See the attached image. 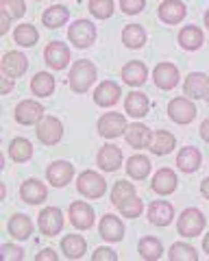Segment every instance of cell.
Masks as SVG:
<instances>
[{
  "mask_svg": "<svg viewBox=\"0 0 209 261\" xmlns=\"http://www.w3.org/2000/svg\"><path fill=\"white\" fill-rule=\"evenodd\" d=\"M70 89L72 92H76V94H85L87 89H90V85L96 81V65L92 61H87V59H81V61H76L74 65H72V70H70Z\"/></svg>",
  "mask_w": 209,
  "mask_h": 261,
  "instance_id": "obj_1",
  "label": "cell"
},
{
  "mask_svg": "<svg viewBox=\"0 0 209 261\" xmlns=\"http://www.w3.org/2000/svg\"><path fill=\"white\" fill-rule=\"evenodd\" d=\"M76 190L81 192L85 198H102L104 192H107V183H104V178L98 174V172H92V170H85V172L79 176L76 181Z\"/></svg>",
  "mask_w": 209,
  "mask_h": 261,
  "instance_id": "obj_2",
  "label": "cell"
},
{
  "mask_svg": "<svg viewBox=\"0 0 209 261\" xmlns=\"http://www.w3.org/2000/svg\"><path fill=\"white\" fill-rule=\"evenodd\" d=\"M176 228H179V235H183V238H196V235L203 233L205 228V216L200 209H194L190 207L181 214L179 218V224H176Z\"/></svg>",
  "mask_w": 209,
  "mask_h": 261,
  "instance_id": "obj_3",
  "label": "cell"
},
{
  "mask_svg": "<svg viewBox=\"0 0 209 261\" xmlns=\"http://www.w3.org/2000/svg\"><path fill=\"white\" fill-rule=\"evenodd\" d=\"M68 39L76 48H90L96 42V27L90 20H76L68 29Z\"/></svg>",
  "mask_w": 209,
  "mask_h": 261,
  "instance_id": "obj_4",
  "label": "cell"
},
{
  "mask_svg": "<svg viewBox=\"0 0 209 261\" xmlns=\"http://www.w3.org/2000/svg\"><path fill=\"white\" fill-rule=\"evenodd\" d=\"M196 113L198 111L190 98H174V100H170V105H168V116H170V120L176 122V124H190V122L196 118Z\"/></svg>",
  "mask_w": 209,
  "mask_h": 261,
  "instance_id": "obj_5",
  "label": "cell"
},
{
  "mask_svg": "<svg viewBox=\"0 0 209 261\" xmlns=\"http://www.w3.org/2000/svg\"><path fill=\"white\" fill-rule=\"evenodd\" d=\"M37 140L46 144V146H55L59 140H61V135H63V126H61V122L57 118H53V116H48V118H42L37 122Z\"/></svg>",
  "mask_w": 209,
  "mask_h": 261,
  "instance_id": "obj_6",
  "label": "cell"
},
{
  "mask_svg": "<svg viewBox=\"0 0 209 261\" xmlns=\"http://www.w3.org/2000/svg\"><path fill=\"white\" fill-rule=\"evenodd\" d=\"M152 79H155V85L164 92H170L179 83V68L170 61H162L152 72Z\"/></svg>",
  "mask_w": 209,
  "mask_h": 261,
  "instance_id": "obj_7",
  "label": "cell"
},
{
  "mask_svg": "<svg viewBox=\"0 0 209 261\" xmlns=\"http://www.w3.org/2000/svg\"><path fill=\"white\" fill-rule=\"evenodd\" d=\"M126 120L122 113H104V116L98 120V133L107 140H116L126 130Z\"/></svg>",
  "mask_w": 209,
  "mask_h": 261,
  "instance_id": "obj_8",
  "label": "cell"
},
{
  "mask_svg": "<svg viewBox=\"0 0 209 261\" xmlns=\"http://www.w3.org/2000/svg\"><path fill=\"white\" fill-rule=\"evenodd\" d=\"M39 231H42L44 235H48V238H55L61 228H63V214L59 207H46L42 214H39Z\"/></svg>",
  "mask_w": 209,
  "mask_h": 261,
  "instance_id": "obj_9",
  "label": "cell"
},
{
  "mask_svg": "<svg viewBox=\"0 0 209 261\" xmlns=\"http://www.w3.org/2000/svg\"><path fill=\"white\" fill-rule=\"evenodd\" d=\"M70 222L79 231H87L94 226V209L83 200H76L70 205Z\"/></svg>",
  "mask_w": 209,
  "mask_h": 261,
  "instance_id": "obj_10",
  "label": "cell"
},
{
  "mask_svg": "<svg viewBox=\"0 0 209 261\" xmlns=\"http://www.w3.org/2000/svg\"><path fill=\"white\" fill-rule=\"evenodd\" d=\"M42 118H44V107L37 100H22L18 107H15V120H18L22 126L37 124Z\"/></svg>",
  "mask_w": 209,
  "mask_h": 261,
  "instance_id": "obj_11",
  "label": "cell"
},
{
  "mask_svg": "<svg viewBox=\"0 0 209 261\" xmlns=\"http://www.w3.org/2000/svg\"><path fill=\"white\" fill-rule=\"evenodd\" d=\"M46 176H48V183L53 187H63L72 181V176H74V166L68 161H55L48 166Z\"/></svg>",
  "mask_w": 209,
  "mask_h": 261,
  "instance_id": "obj_12",
  "label": "cell"
},
{
  "mask_svg": "<svg viewBox=\"0 0 209 261\" xmlns=\"http://www.w3.org/2000/svg\"><path fill=\"white\" fill-rule=\"evenodd\" d=\"M44 59L53 70H63L70 63V48L61 42H50L44 50Z\"/></svg>",
  "mask_w": 209,
  "mask_h": 261,
  "instance_id": "obj_13",
  "label": "cell"
},
{
  "mask_svg": "<svg viewBox=\"0 0 209 261\" xmlns=\"http://www.w3.org/2000/svg\"><path fill=\"white\" fill-rule=\"evenodd\" d=\"M124 140L126 144L131 146V148H148L152 144V133L148 126L140 124V122H135V124H128L126 130H124Z\"/></svg>",
  "mask_w": 209,
  "mask_h": 261,
  "instance_id": "obj_14",
  "label": "cell"
},
{
  "mask_svg": "<svg viewBox=\"0 0 209 261\" xmlns=\"http://www.w3.org/2000/svg\"><path fill=\"white\" fill-rule=\"evenodd\" d=\"M120 96H122V92H120L118 83H114V81H102L94 92V102L98 105V107H114L120 100Z\"/></svg>",
  "mask_w": 209,
  "mask_h": 261,
  "instance_id": "obj_15",
  "label": "cell"
},
{
  "mask_svg": "<svg viewBox=\"0 0 209 261\" xmlns=\"http://www.w3.org/2000/svg\"><path fill=\"white\" fill-rule=\"evenodd\" d=\"M96 161H98V168L104 170V172H116V170L122 166V150H120L116 144H107L100 148Z\"/></svg>",
  "mask_w": 209,
  "mask_h": 261,
  "instance_id": "obj_16",
  "label": "cell"
},
{
  "mask_svg": "<svg viewBox=\"0 0 209 261\" xmlns=\"http://www.w3.org/2000/svg\"><path fill=\"white\" fill-rule=\"evenodd\" d=\"M20 196L24 202H29V205H42L48 196V190L42 181H37V178H29V181H24L22 187H20Z\"/></svg>",
  "mask_w": 209,
  "mask_h": 261,
  "instance_id": "obj_17",
  "label": "cell"
},
{
  "mask_svg": "<svg viewBox=\"0 0 209 261\" xmlns=\"http://www.w3.org/2000/svg\"><path fill=\"white\" fill-rule=\"evenodd\" d=\"M159 20L166 22V24H179L183 18H186V5L181 3V0H164L162 5H159Z\"/></svg>",
  "mask_w": 209,
  "mask_h": 261,
  "instance_id": "obj_18",
  "label": "cell"
},
{
  "mask_svg": "<svg viewBox=\"0 0 209 261\" xmlns=\"http://www.w3.org/2000/svg\"><path fill=\"white\" fill-rule=\"evenodd\" d=\"M98 231H100V238L107 240V242H120V240L124 238V224H122V220L116 218V216H111V214H104L102 216Z\"/></svg>",
  "mask_w": 209,
  "mask_h": 261,
  "instance_id": "obj_19",
  "label": "cell"
},
{
  "mask_svg": "<svg viewBox=\"0 0 209 261\" xmlns=\"http://www.w3.org/2000/svg\"><path fill=\"white\" fill-rule=\"evenodd\" d=\"M183 89H186V96L194 98V100H196V98H207V92H209V76L203 74V72H192V74H188Z\"/></svg>",
  "mask_w": 209,
  "mask_h": 261,
  "instance_id": "obj_20",
  "label": "cell"
},
{
  "mask_svg": "<svg viewBox=\"0 0 209 261\" xmlns=\"http://www.w3.org/2000/svg\"><path fill=\"white\" fill-rule=\"evenodd\" d=\"M176 185H179V178H176V174L170 168H162L155 176H152V192H157L159 196L172 194L176 190Z\"/></svg>",
  "mask_w": 209,
  "mask_h": 261,
  "instance_id": "obj_21",
  "label": "cell"
},
{
  "mask_svg": "<svg viewBox=\"0 0 209 261\" xmlns=\"http://www.w3.org/2000/svg\"><path fill=\"white\" fill-rule=\"evenodd\" d=\"M172 218H174V209L170 202H166V200H157V202H152V205L148 207V220H150V224H155V226H168L172 222Z\"/></svg>",
  "mask_w": 209,
  "mask_h": 261,
  "instance_id": "obj_22",
  "label": "cell"
},
{
  "mask_svg": "<svg viewBox=\"0 0 209 261\" xmlns=\"http://www.w3.org/2000/svg\"><path fill=\"white\" fill-rule=\"evenodd\" d=\"M146 76H148V68L144 65L142 61H128L124 68H122V79H124V83L126 85H131V87H140L146 83Z\"/></svg>",
  "mask_w": 209,
  "mask_h": 261,
  "instance_id": "obj_23",
  "label": "cell"
},
{
  "mask_svg": "<svg viewBox=\"0 0 209 261\" xmlns=\"http://www.w3.org/2000/svg\"><path fill=\"white\" fill-rule=\"evenodd\" d=\"M0 65H3V72H5V74H9V76L15 79V76H22L24 72H27L29 61H27V57H24L22 53L11 50V53H7V55L3 57Z\"/></svg>",
  "mask_w": 209,
  "mask_h": 261,
  "instance_id": "obj_24",
  "label": "cell"
},
{
  "mask_svg": "<svg viewBox=\"0 0 209 261\" xmlns=\"http://www.w3.org/2000/svg\"><path fill=\"white\" fill-rule=\"evenodd\" d=\"M200 150L194 148V146H186V148H181V152L176 154V168L181 170V172H196L200 168Z\"/></svg>",
  "mask_w": 209,
  "mask_h": 261,
  "instance_id": "obj_25",
  "label": "cell"
},
{
  "mask_svg": "<svg viewBox=\"0 0 209 261\" xmlns=\"http://www.w3.org/2000/svg\"><path fill=\"white\" fill-rule=\"evenodd\" d=\"M124 109L128 116H133V118H144L148 113L150 109V100H148V96L146 94H142V92H131L126 96V100H124Z\"/></svg>",
  "mask_w": 209,
  "mask_h": 261,
  "instance_id": "obj_26",
  "label": "cell"
},
{
  "mask_svg": "<svg viewBox=\"0 0 209 261\" xmlns=\"http://www.w3.org/2000/svg\"><path fill=\"white\" fill-rule=\"evenodd\" d=\"M7 231H9V235L15 240H29L31 233H33V222H31L29 216L15 214V216H11L9 224H7Z\"/></svg>",
  "mask_w": 209,
  "mask_h": 261,
  "instance_id": "obj_27",
  "label": "cell"
},
{
  "mask_svg": "<svg viewBox=\"0 0 209 261\" xmlns=\"http://www.w3.org/2000/svg\"><path fill=\"white\" fill-rule=\"evenodd\" d=\"M126 172L135 181H144L150 174V159L144 157V154H133L126 161Z\"/></svg>",
  "mask_w": 209,
  "mask_h": 261,
  "instance_id": "obj_28",
  "label": "cell"
},
{
  "mask_svg": "<svg viewBox=\"0 0 209 261\" xmlns=\"http://www.w3.org/2000/svg\"><path fill=\"white\" fill-rule=\"evenodd\" d=\"M68 18H70L68 7L53 5V7H48V9L44 11L42 22H44V27H48V29H59V27H63V24L68 22Z\"/></svg>",
  "mask_w": 209,
  "mask_h": 261,
  "instance_id": "obj_29",
  "label": "cell"
},
{
  "mask_svg": "<svg viewBox=\"0 0 209 261\" xmlns=\"http://www.w3.org/2000/svg\"><path fill=\"white\" fill-rule=\"evenodd\" d=\"M179 44H181V48H186V50H198V48L203 46V31L194 27V24L183 27L179 31Z\"/></svg>",
  "mask_w": 209,
  "mask_h": 261,
  "instance_id": "obj_30",
  "label": "cell"
},
{
  "mask_svg": "<svg viewBox=\"0 0 209 261\" xmlns=\"http://www.w3.org/2000/svg\"><path fill=\"white\" fill-rule=\"evenodd\" d=\"M61 250L68 259H81L87 252V244L81 235H66L61 240Z\"/></svg>",
  "mask_w": 209,
  "mask_h": 261,
  "instance_id": "obj_31",
  "label": "cell"
},
{
  "mask_svg": "<svg viewBox=\"0 0 209 261\" xmlns=\"http://www.w3.org/2000/svg\"><path fill=\"white\" fill-rule=\"evenodd\" d=\"M55 87H57V81H55L53 74H48V72H37V74L33 76V81H31V89H33L35 96H50L55 92Z\"/></svg>",
  "mask_w": 209,
  "mask_h": 261,
  "instance_id": "obj_32",
  "label": "cell"
},
{
  "mask_svg": "<svg viewBox=\"0 0 209 261\" xmlns=\"http://www.w3.org/2000/svg\"><path fill=\"white\" fill-rule=\"evenodd\" d=\"M138 250H140V257H142V259H146V261H157L159 257H162L164 246H162V242H159L157 238H152V235H146V238L140 240Z\"/></svg>",
  "mask_w": 209,
  "mask_h": 261,
  "instance_id": "obj_33",
  "label": "cell"
},
{
  "mask_svg": "<svg viewBox=\"0 0 209 261\" xmlns=\"http://www.w3.org/2000/svg\"><path fill=\"white\" fill-rule=\"evenodd\" d=\"M122 42L126 48H142L146 42V31L142 24H128L122 31Z\"/></svg>",
  "mask_w": 209,
  "mask_h": 261,
  "instance_id": "obj_34",
  "label": "cell"
},
{
  "mask_svg": "<svg viewBox=\"0 0 209 261\" xmlns=\"http://www.w3.org/2000/svg\"><path fill=\"white\" fill-rule=\"evenodd\" d=\"M9 154H11L13 161L24 163L33 157V146H31L29 140H24V137H15V140L9 144Z\"/></svg>",
  "mask_w": 209,
  "mask_h": 261,
  "instance_id": "obj_35",
  "label": "cell"
},
{
  "mask_svg": "<svg viewBox=\"0 0 209 261\" xmlns=\"http://www.w3.org/2000/svg\"><path fill=\"white\" fill-rule=\"evenodd\" d=\"M13 39H15V44H20L24 48H31V46L37 44L39 33H37V29L33 27V24H20L13 33Z\"/></svg>",
  "mask_w": 209,
  "mask_h": 261,
  "instance_id": "obj_36",
  "label": "cell"
},
{
  "mask_svg": "<svg viewBox=\"0 0 209 261\" xmlns=\"http://www.w3.org/2000/svg\"><path fill=\"white\" fill-rule=\"evenodd\" d=\"M174 146H176V140H174L172 133H168V130H157L155 140L150 144V150L155 154H168V152H172Z\"/></svg>",
  "mask_w": 209,
  "mask_h": 261,
  "instance_id": "obj_37",
  "label": "cell"
},
{
  "mask_svg": "<svg viewBox=\"0 0 209 261\" xmlns=\"http://www.w3.org/2000/svg\"><path fill=\"white\" fill-rule=\"evenodd\" d=\"M168 259H172V261H196L198 252H196L194 246H190V244L179 242V244H172L170 252H168Z\"/></svg>",
  "mask_w": 209,
  "mask_h": 261,
  "instance_id": "obj_38",
  "label": "cell"
},
{
  "mask_svg": "<svg viewBox=\"0 0 209 261\" xmlns=\"http://www.w3.org/2000/svg\"><path fill=\"white\" fill-rule=\"evenodd\" d=\"M131 196H135V185L128 183V181H118L114 185V190H111V202L118 207L122 200L131 198Z\"/></svg>",
  "mask_w": 209,
  "mask_h": 261,
  "instance_id": "obj_39",
  "label": "cell"
},
{
  "mask_svg": "<svg viewBox=\"0 0 209 261\" xmlns=\"http://www.w3.org/2000/svg\"><path fill=\"white\" fill-rule=\"evenodd\" d=\"M90 13L98 20H107L114 15V0H90Z\"/></svg>",
  "mask_w": 209,
  "mask_h": 261,
  "instance_id": "obj_40",
  "label": "cell"
},
{
  "mask_svg": "<svg viewBox=\"0 0 209 261\" xmlns=\"http://www.w3.org/2000/svg\"><path fill=\"white\" fill-rule=\"evenodd\" d=\"M118 209H120V214H122L124 218H140L144 205H142V200L138 198V196H131V198L120 202Z\"/></svg>",
  "mask_w": 209,
  "mask_h": 261,
  "instance_id": "obj_41",
  "label": "cell"
},
{
  "mask_svg": "<svg viewBox=\"0 0 209 261\" xmlns=\"http://www.w3.org/2000/svg\"><path fill=\"white\" fill-rule=\"evenodd\" d=\"M0 11H5L11 20H18L27 13V5H24V0H3L0 3Z\"/></svg>",
  "mask_w": 209,
  "mask_h": 261,
  "instance_id": "obj_42",
  "label": "cell"
},
{
  "mask_svg": "<svg viewBox=\"0 0 209 261\" xmlns=\"http://www.w3.org/2000/svg\"><path fill=\"white\" fill-rule=\"evenodd\" d=\"M0 252H3L5 261H20V259H24V250L20 246H13V244H3Z\"/></svg>",
  "mask_w": 209,
  "mask_h": 261,
  "instance_id": "obj_43",
  "label": "cell"
},
{
  "mask_svg": "<svg viewBox=\"0 0 209 261\" xmlns=\"http://www.w3.org/2000/svg\"><path fill=\"white\" fill-rule=\"evenodd\" d=\"M120 7L126 15H135L146 7V0H120Z\"/></svg>",
  "mask_w": 209,
  "mask_h": 261,
  "instance_id": "obj_44",
  "label": "cell"
},
{
  "mask_svg": "<svg viewBox=\"0 0 209 261\" xmlns=\"http://www.w3.org/2000/svg\"><path fill=\"white\" fill-rule=\"evenodd\" d=\"M94 261H116L118 255L111 248H96V252L92 255Z\"/></svg>",
  "mask_w": 209,
  "mask_h": 261,
  "instance_id": "obj_45",
  "label": "cell"
},
{
  "mask_svg": "<svg viewBox=\"0 0 209 261\" xmlns=\"http://www.w3.org/2000/svg\"><path fill=\"white\" fill-rule=\"evenodd\" d=\"M57 252H55L53 248H44L42 252H37L35 255V261H57Z\"/></svg>",
  "mask_w": 209,
  "mask_h": 261,
  "instance_id": "obj_46",
  "label": "cell"
},
{
  "mask_svg": "<svg viewBox=\"0 0 209 261\" xmlns=\"http://www.w3.org/2000/svg\"><path fill=\"white\" fill-rule=\"evenodd\" d=\"M11 87H13V76H9V74H5V72H3V81H0V89H3V96L9 94Z\"/></svg>",
  "mask_w": 209,
  "mask_h": 261,
  "instance_id": "obj_47",
  "label": "cell"
},
{
  "mask_svg": "<svg viewBox=\"0 0 209 261\" xmlns=\"http://www.w3.org/2000/svg\"><path fill=\"white\" fill-rule=\"evenodd\" d=\"M9 22H11L9 15H7L5 11H0V33H3V35L9 31Z\"/></svg>",
  "mask_w": 209,
  "mask_h": 261,
  "instance_id": "obj_48",
  "label": "cell"
},
{
  "mask_svg": "<svg viewBox=\"0 0 209 261\" xmlns=\"http://www.w3.org/2000/svg\"><path fill=\"white\" fill-rule=\"evenodd\" d=\"M200 137H203V140L209 144V118L203 122V124H200Z\"/></svg>",
  "mask_w": 209,
  "mask_h": 261,
  "instance_id": "obj_49",
  "label": "cell"
},
{
  "mask_svg": "<svg viewBox=\"0 0 209 261\" xmlns=\"http://www.w3.org/2000/svg\"><path fill=\"white\" fill-rule=\"evenodd\" d=\"M200 194H203V196H205V198L209 200V176L205 178V181H203V183H200Z\"/></svg>",
  "mask_w": 209,
  "mask_h": 261,
  "instance_id": "obj_50",
  "label": "cell"
},
{
  "mask_svg": "<svg viewBox=\"0 0 209 261\" xmlns=\"http://www.w3.org/2000/svg\"><path fill=\"white\" fill-rule=\"evenodd\" d=\"M203 248H205V252L209 255V233L205 235V240H203Z\"/></svg>",
  "mask_w": 209,
  "mask_h": 261,
  "instance_id": "obj_51",
  "label": "cell"
},
{
  "mask_svg": "<svg viewBox=\"0 0 209 261\" xmlns=\"http://www.w3.org/2000/svg\"><path fill=\"white\" fill-rule=\"evenodd\" d=\"M205 27L209 29V9H207V13H205Z\"/></svg>",
  "mask_w": 209,
  "mask_h": 261,
  "instance_id": "obj_52",
  "label": "cell"
},
{
  "mask_svg": "<svg viewBox=\"0 0 209 261\" xmlns=\"http://www.w3.org/2000/svg\"><path fill=\"white\" fill-rule=\"evenodd\" d=\"M207 100H209V92H207Z\"/></svg>",
  "mask_w": 209,
  "mask_h": 261,
  "instance_id": "obj_53",
  "label": "cell"
},
{
  "mask_svg": "<svg viewBox=\"0 0 209 261\" xmlns=\"http://www.w3.org/2000/svg\"><path fill=\"white\" fill-rule=\"evenodd\" d=\"M37 3H39V0H37Z\"/></svg>",
  "mask_w": 209,
  "mask_h": 261,
  "instance_id": "obj_54",
  "label": "cell"
}]
</instances>
